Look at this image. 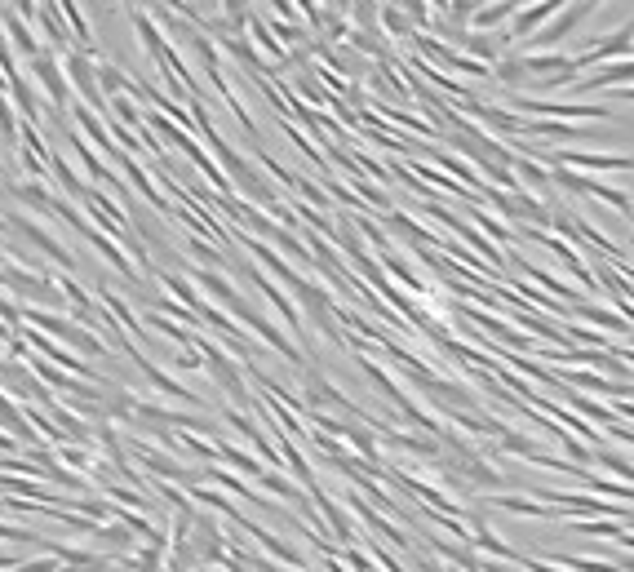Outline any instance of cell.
I'll use <instances>...</instances> for the list:
<instances>
[{"mask_svg": "<svg viewBox=\"0 0 634 572\" xmlns=\"http://www.w3.org/2000/svg\"><path fill=\"white\" fill-rule=\"evenodd\" d=\"M227 262H235V271H240V275H244V280H249V284H253V289H258V293H262V298H267V302H271V311H275V315H280V320H284V324H289V329H293V333H298V337H302V355H306V360H311V329H306V320H302L298 302H293V298H289V293H284V289H280V284H275V280H271V275H267V271H258V267H253V262L235 258V253H227ZM311 364H315V360H311Z\"/></svg>", "mask_w": 634, "mask_h": 572, "instance_id": "obj_1", "label": "cell"}, {"mask_svg": "<svg viewBox=\"0 0 634 572\" xmlns=\"http://www.w3.org/2000/svg\"><path fill=\"white\" fill-rule=\"evenodd\" d=\"M5 222H9V231H18V236L27 240V249H32L40 262H58V267H63V271H71V267H76V262H80L76 253H71L67 244L58 240L49 227H45V222H40V218H32V213H23V209H9V213H5Z\"/></svg>", "mask_w": 634, "mask_h": 572, "instance_id": "obj_2", "label": "cell"}, {"mask_svg": "<svg viewBox=\"0 0 634 572\" xmlns=\"http://www.w3.org/2000/svg\"><path fill=\"white\" fill-rule=\"evenodd\" d=\"M599 9H603L599 0H572V5H559V14L550 18V23L541 27L533 40H524V45H519V54H546V49H559L581 23H586L590 14H599Z\"/></svg>", "mask_w": 634, "mask_h": 572, "instance_id": "obj_3", "label": "cell"}, {"mask_svg": "<svg viewBox=\"0 0 634 572\" xmlns=\"http://www.w3.org/2000/svg\"><path fill=\"white\" fill-rule=\"evenodd\" d=\"M63 67H67L71 98H76L80 107H89L94 116H107V120H111V102L102 98V89H98V58L80 54V49H67V54H63Z\"/></svg>", "mask_w": 634, "mask_h": 572, "instance_id": "obj_4", "label": "cell"}, {"mask_svg": "<svg viewBox=\"0 0 634 572\" xmlns=\"http://www.w3.org/2000/svg\"><path fill=\"white\" fill-rule=\"evenodd\" d=\"M32 85H40V94H45L54 116H67L71 102H76V98H71V85H67L63 54H54V49H45V54L32 58Z\"/></svg>", "mask_w": 634, "mask_h": 572, "instance_id": "obj_5", "label": "cell"}, {"mask_svg": "<svg viewBox=\"0 0 634 572\" xmlns=\"http://www.w3.org/2000/svg\"><path fill=\"white\" fill-rule=\"evenodd\" d=\"M510 111H519V116H546V120H608L612 107H603V102H559V98H528L519 94L510 102Z\"/></svg>", "mask_w": 634, "mask_h": 572, "instance_id": "obj_6", "label": "cell"}, {"mask_svg": "<svg viewBox=\"0 0 634 572\" xmlns=\"http://www.w3.org/2000/svg\"><path fill=\"white\" fill-rule=\"evenodd\" d=\"M120 355H125V360H129V364H134V369L142 373V382H151V391H160V395H165V400H178V404L204 408V400H200L196 391H191V386H182L178 377H169V373L160 369L156 360H151V355H142L134 342H125V351H120Z\"/></svg>", "mask_w": 634, "mask_h": 572, "instance_id": "obj_7", "label": "cell"}, {"mask_svg": "<svg viewBox=\"0 0 634 572\" xmlns=\"http://www.w3.org/2000/svg\"><path fill=\"white\" fill-rule=\"evenodd\" d=\"M599 89H634V58H617V63L577 76V85L568 94H599Z\"/></svg>", "mask_w": 634, "mask_h": 572, "instance_id": "obj_8", "label": "cell"}, {"mask_svg": "<svg viewBox=\"0 0 634 572\" xmlns=\"http://www.w3.org/2000/svg\"><path fill=\"white\" fill-rule=\"evenodd\" d=\"M0 32H5V40L14 45V54L36 58V54H45V49H49V45H40V40H36L32 23H27V18H18L14 5H0Z\"/></svg>", "mask_w": 634, "mask_h": 572, "instance_id": "obj_9", "label": "cell"}, {"mask_svg": "<svg viewBox=\"0 0 634 572\" xmlns=\"http://www.w3.org/2000/svg\"><path fill=\"white\" fill-rule=\"evenodd\" d=\"M5 196L14 200L23 213H32V218H49V209H54V191H49L45 182H32V178H18Z\"/></svg>", "mask_w": 634, "mask_h": 572, "instance_id": "obj_10", "label": "cell"}, {"mask_svg": "<svg viewBox=\"0 0 634 572\" xmlns=\"http://www.w3.org/2000/svg\"><path fill=\"white\" fill-rule=\"evenodd\" d=\"M213 457H218V466H227V471H240V475H249L253 484H258V479L267 475V466H262L253 453H244V448H235L227 435H218V439H213Z\"/></svg>", "mask_w": 634, "mask_h": 572, "instance_id": "obj_11", "label": "cell"}, {"mask_svg": "<svg viewBox=\"0 0 634 572\" xmlns=\"http://www.w3.org/2000/svg\"><path fill=\"white\" fill-rule=\"evenodd\" d=\"M49 422L63 431V439L67 444H80V448H94V422H85L80 413H71L67 404H49Z\"/></svg>", "mask_w": 634, "mask_h": 572, "instance_id": "obj_12", "label": "cell"}, {"mask_svg": "<svg viewBox=\"0 0 634 572\" xmlns=\"http://www.w3.org/2000/svg\"><path fill=\"white\" fill-rule=\"evenodd\" d=\"M116 165H120V173H125V182H129V187H134V191H142V200H147L151 209H156V213H165V218H173V204H169L165 196H160V191H156V182H151L147 173H142V165H138L134 156H120Z\"/></svg>", "mask_w": 634, "mask_h": 572, "instance_id": "obj_13", "label": "cell"}, {"mask_svg": "<svg viewBox=\"0 0 634 572\" xmlns=\"http://www.w3.org/2000/svg\"><path fill=\"white\" fill-rule=\"evenodd\" d=\"M515 14H519V0H493V5H479L475 18H470V32L497 36V27H506Z\"/></svg>", "mask_w": 634, "mask_h": 572, "instance_id": "obj_14", "label": "cell"}, {"mask_svg": "<svg viewBox=\"0 0 634 572\" xmlns=\"http://www.w3.org/2000/svg\"><path fill=\"white\" fill-rule=\"evenodd\" d=\"M572 320L577 324H586V329H603V333H621V342L634 333V324H626L617 311H603V306H572Z\"/></svg>", "mask_w": 634, "mask_h": 572, "instance_id": "obj_15", "label": "cell"}, {"mask_svg": "<svg viewBox=\"0 0 634 572\" xmlns=\"http://www.w3.org/2000/svg\"><path fill=\"white\" fill-rule=\"evenodd\" d=\"M49 173H54V182L63 187V196L80 200V204H85V200H89V191H94V187H89V178H80V173L67 165L63 151H54V147H49Z\"/></svg>", "mask_w": 634, "mask_h": 572, "instance_id": "obj_16", "label": "cell"}, {"mask_svg": "<svg viewBox=\"0 0 634 572\" xmlns=\"http://www.w3.org/2000/svg\"><path fill=\"white\" fill-rule=\"evenodd\" d=\"M94 546H102V555H107V559H125L129 550L138 546V533L116 519V524H102V528H98V533H94Z\"/></svg>", "mask_w": 634, "mask_h": 572, "instance_id": "obj_17", "label": "cell"}, {"mask_svg": "<svg viewBox=\"0 0 634 572\" xmlns=\"http://www.w3.org/2000/svg\"><path fill=\"white\" fill-rule=\"evenodd\" d=\"M519 138H555V142H586L590 129L586 125H564V120H524V134Z\"/></svg>", "mask_w": 634, "mask_h": 572, "instance_id": "obj_18", "label": "cell"}, {"mask_svg": "<svg viewBox=\"0 0 634 572\" xmlns=\"http://www.w3.org/2000/svg\"><path fill=\"white\" fill-rule=\"evenodd\" d=\"M470 222L479 227V236L484 240H493L497 249H515V231L506 227V222H497L488 209H479V204H470Z\"/></svg>", "mask_w": 634, "mask_h": 572, "instance_id": "obj_19", "label": "cell"}, {"mask_svg": "<svg viewBox=\"0 0 634 572\" xmlns=\"http://www.w3.org/2000/svg\"><path fill=\"white\" fill-rule=\"evenodd\" d=\"M510 169H515V178H519V187H524V191H550V187H555V182H550V169L537 165L533 156H519V151H515V165H510Z\"/></svg>", "mask_w": 634, "mask_h": 572, "instance_id": "obj_20", "label": "cell"}, {"mask_svg": "<svg viewBox=\"0 0 634 572\" xmlns=\"http://www.w3.org/2000/svg\"><path fill=\"white\" fill-rule=\"evenodd\" d=\"M0 431L14 435L18 444H23V439H36V431L27 426V417H23V404H14L5 391H0Z\"/></svg>", "mask_w": 634, "mask_h": 572, "instance_id": "obj_21", "label": "cell"}, {"mask_svg": "<svg viewBox=\"0 0 634 572\" xmlns=\"http://www.w3.org/2000/svg\"><path fill=\"white\" fill-rule=\"evenodd\" d=\"M58 9H63V23H67V32H76V49H80V54H89V58H94L98 49H94V32H89L85 5H58Z\"/></svg>", "mask_w": 634, "mask_h": 572, "instance_id": "obj_22", "label": "cell"}, {"mask_svg": "<svg viewBox=\"0 0 634 572\" xmlns=\"http://www.w3.org/2000/svg\"><path fill=\"white\" fill-rule=\"evenodd\" d=\"M377 27H382V36L391 40H413V23H408L404 5H377Z\"/></svg>", "mask_w": 634, "mask_h": 572, "instance_id": "obj_23", "label": "cell"}, {"mask_svg": "<svg viewBox=\"0 0 634 572\" xmlns=\"http://www.w3.org/2000/svg\"><path fill=\"white\" fill-rule=\"evenodd\" d=\"M546 564L564 568V572H621L612 559H590V555H568V550H555Z\"/></svg>", "mask_w": 634, "mask_h": 572, "instance_id": "obj_24", "label": "cell"}, {"mask_svg": "<svg viewBox=\"0 0 634 572\" xmlns=\"http://www.w3.org/2000/svg\"><path fill=\"white\" fill-rule=\"evenodd\" d=\"M595 466H599V471H608V475H617V484L634 488V462L626 453H612V448L603 444V448H595Z\"/></svg>", "mask_w": 634, "mask_h": 572, "instance_id": "obj_25", "label": "cell"}, {"mask_svg": "<svg viewBox=\"0 0 634 572\" xmlns=\"http://www.w3.org/2000/svg\"><path fill=\"white\" fill-rule=\"evenodd\" d=\"M493 80H497V85L533 89V76H528V67H524V58H519V54H506V58H501V63L493 67Z\"/></svg>", "mask_w": 634, "mask_h": 572, "instance_id": "obj_26", "label": "cell"}, {"mask_svg": "<svg viewBox=\"0 0 634 572\" xmlns=\"http://www.w3.org/2000/svg\"><path fill=\"white\" fill-rule=\"evenodd\" d=\"M98 89H102V98H120V94H129L134 89V80L120 71V63H98Z\"/></svg>", "mask_w": 634, "mask_h": 572, "instance_id": "obj_27", "label": "cell"}, {"mask_svg": "<svg viewBox=\"0 0 634 572\" xmlns=\"http://www.w3.org/2000/svg\"><path fill=\"white\" fill-rule=\"evenodd\" d=\"M187 253H191L196 262H204V271H222V267H231V262H227V249L209 244L204 236H187Z\"/></svg>", "mask_w": 634, "mask_h": 572, "instance_id": "obj_28", "label": "cell"}, {"mask_svg": "<svg viewBox=\"0 0 634 572\" xmlns=\"http://www.w3.org/2000/svg\"><path fill=\"white\" fill-rule=\"evenodd\" d=\"M293 191H298V200H302V204H311V209H320V213H329V209H333V196H329V191H320V182L298 178V187H293Z\"/></svg>", "mask_w": 634, "mask_h": 572, "instance_id": "obj_29", "label": "cell"}, {"mask_svg": "<svg viewBox=\"0 0 634 572\" xmlns=\"http://www.w3.org/2000/svg\"><path fill=\"white\" fill-rule=\"evenodd\" d=\"M165 360H169L178 373H204V360H200V351H169Z\"/></svg>", "mask_w": 634, "mask_h": 572, "instance_id": "obj_30", "label": "cell"}, {"mask_svg": "<svg viewBox=\"0 0 634 572\" xmlns=\"http://www.w3.org/2000/svg\"><path fill=\"white\" fill-rule=\"evenodd\" d=\"M603 439H617V444H626L634 448V426H621V422H612L608 431H603Z\"/></svg>", "mask_w": 634, "mask_h": 572, "instance_id": "obj_31", "label": "cell"}, {"mask_svg": "<svg viewBox=\"0 0 634 572\" xmlns=\"http://www.w3.org/2000/svg\"><path fill=\"white\" fill-rule=\"evenodd\" d=\"M621 102H630V107H634V89H621Z\"/></svg>", "mask_w": 634, "mask_h": 572, "instance_id": "obj_32", "label": "cell"}, {"mask_svg": "<svg viewBox=\"0 0 634 572\" xmlns=\"http://www.w3.org/2000/svg\"><path fill=\"white\" fill-rule=\"evenodd\" d=\"M0 231H9V222H5V209H0Z\"/></svg>", "mask_w": 634, "mask_h": 572, "instance_id": "obj_33", "label": "cell"}, {"mask_svg": "<svg viewBox=\"0 0 634 572\" xmlns=\"http://www.w3.org/2000/svg\"><path fill=\"white\" fill-rule=\"evenodd\" d=\"M0 515H5V497H0Z\"/></svg>", "mask_w": 634, "mask_h": 572, "instance_id": "obj_34", "label": "cell"}, {"mask_svg": "<svg viewBox=\"0 0 634 572\" xmlns=\"http://www.w3.org/2000/svg\"><path fill=\"white\" fill-rule=\"evenodd\" d=\"M630 204H634V191H630Z\"/></svg>", "mask_w": 634, "mask_h": 572, "instance_id": "obj_35", "label": "cell"}]
</instances>
